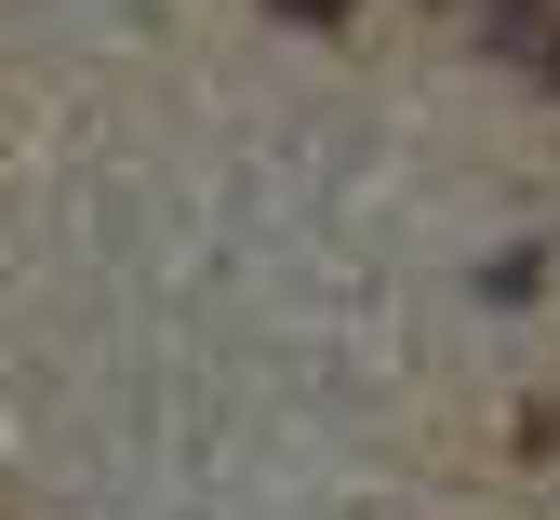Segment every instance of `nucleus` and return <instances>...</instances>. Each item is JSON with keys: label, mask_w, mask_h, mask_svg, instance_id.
I'll return each mask as SVG.
<instances>
[{"label": "nucleus", "mask_w": 560, "mask_h": 520, "mask_svg": "<svg viewBox=\"0 0 560 520\" xmlns=\"http://www.w3.org/2000/svg\"><path fill=\"white\" fill-rule=\"evenodd\" d=\"M267 14H280V27H334L347 0H267Z\"/></svg>", "instance_id": "f257e3e1"}, {"label": "nucleus", "mask_w": 560, "mask_h": 520, "mask_svg": "<svg viewBox=\"0 0 560 520\" xmlns=\"http://www.w3.org/2000/svg\"><path fill=\"white\" fill-rule=\"evenodd\" d=\"M534 67H547V81H560V27H547V54H534Z\"/></svg>", "instance_id": "f03ea898"}]
</instances>
